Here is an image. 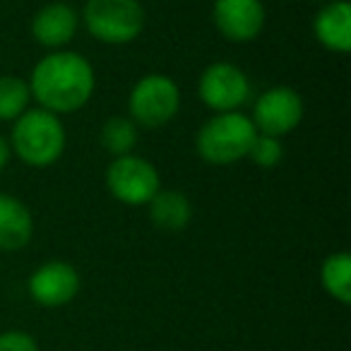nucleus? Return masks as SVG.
<instances>
[{
	"label": "nucleus",
	"instance_id": "nucleus-1",
	"mask_svg": "<svg viewBox=\"0 0 351 351\" xmlns=\"http://www.w3.org/2000/svg\"><path fill=\"white\" fill-rule=\"evenodd\" d=\"M97 80L87 58L73 51H56L44 56L32 70L29 92L44 111L73 113L92 99Z\"/></svg>",
	"mask_w": 351,
	"mask_h": 351
},
{
	"label": "nucleus",
	"instance_id": "nucleus-2",
	"mask_svg": "<svg viewBox=\"0 0 351 351\" xmlns=\"http://www.w3.org/2000/svg\"><path fill=\"white\" fill-rule=\"evenodd\" d=\"M65 142L68 137H65L60 118L44 108H32L15 121L10 135V152H15L27 166L44 169L63 156Z\"/></svg>",
	"mask_w": 351,
	"mask_h": 351
},
{
	"label": "nucleus",
	"instance_id": "nucleus-3",
	"mask_svg": "<svg viewBox=\"0 0 351 351\" xmlns=\"http://www.w3.org/2000/svg\"><path fill=\"white\" fill-rule=\"evenodd\" d=\"M255 135L258 130L248 116L239 111L217 113L200 128L195 147L207 164L226 166L248 156Z\"/></svg>",
	"mask_w": 351,
	"mask_h": 351
},
{
	"label": "nucleus",
	"instance_id": "nucleus-4",
	"mask_svg": "<svg viewBox=\"0 0 351 351\" xmlns=\"http://www.w3.org/2000/svg\"><path fill=\"white\" fill-rule=\"evenodd\" d=\"M84 27L101 44H130L145 29V8L140 0H87Z\"/></svg>",
	"mask_w": 351,
	"mask_h": 351
},
{
	"label": "nucleus",
	"instance_id": "nucleus-5",
	"mask_svg": "<svg viewBox=\"0 0 351 351\" xmlns=\"http://www.w3.org/2000/svg\"><path fill=\"white\" fill-rule=\"evenodd\" d=\"M181 108V89L171 77L159 73L145 75L137 80L128 99V111L135 125L161 128Z\"/></svg>",
	"mask_w": 351,
	"mask_h": 351
},
{
	"label": "nucleus",
	"instance_id": "nucleus-6",
	"mask_svg": "<svg viewBox=\"0 0 351 351\" xmlns=\"http://www.w3.org/2000/svg\"><path fill=\"white\" fill-rule=\"evenodd\" d=\"M108 193L123 205H149L161 191L159 171L152 161L137 154L116 156L106 171Z\"/></svg>",
	"mask_w": 351,
	"mask_h": 351
},
{
	"label": "nucleus",
	"instance_id": "nucleus-7",
	"mask_svg": "<svg viewBox=\"0 0 351 351\" xmlns=\"http://www.w3.org/2000/svg\"><path fill=\"white\" fill-rule=\"evenodd\" d=\"M253 125L260 135L284 137L303 121V99L291 87H272L255 101Z\"/></svg>",
	"mask_w": 351,
	"mask_h": 351
},
{
	"label": "nucleus",
	"instance_id": "nucleus-8",
	"mask_svg": "<svg viewBox=\"0 0 351 351\" xmlns=\"http://www.w3.org/2000/svg\"><path fill=\"white\" fill-rule=\"evenodd\" d=\"M197 94L217 113L239 111L250 99V82L241 68L234 63H212L200 75Z\"/></svg>",
	"mask_w": 351,
	"mask_h": 351
},
{
	"label": "nucleus",
	"instance_id": "nucleus-9",
	"mask_svg": "<svg viewBox=\"0 0 351 351\" xmlns=\"http://www.w3.org/2000/svg\"><path fill=\"white\" fill-rule=\"evenodd\" d=\"M212 20L224 39L248 44L263 32L265 5L263 0H215Z\"/></svg>",
	"mask_w": 351,
	"mask_h": 351
},
{
	"label": "nucleus",
	"instance_id": "nucleus-10",
	"mask_svg": "<svg viewBox=\"0 0 351 351\" xmlns=\"http://www.w3.org/2000/svg\"><path fill=\"white\" fill-rule=\"evenodd\" d=\"M80 291V274L70 263L51 260L29 277V296L44 308H60Z\"/></svg>",
	"mask_w": 351,
	"mask_h": 351
},
{
	"label": "nucleus",
	"instance_id": "nucleus-11",
	"mask_svg": "<svg viewBox=\"0 0 351 351\" xmlns=\"http://www.w3.org/2000/svg\"><path fill=\"white\" fill-rule=\"evenodd\" d=\"M80 17L68 3H49L32 20V34L36 44L46 49H63L75 39Z\"/></svg>",
	"mask_w": 351,
	"mask_h": 351
},
{
	"label": "nucleus",
	"instance_id": "nucleus-12",
	"mask_svg": "<svg viewBox=\"0 0 351 351\" xmlns=\"http://www.w3.org/2000/svg\"><path fill=\"white\" fill-rule=\"evenodd\" d=\"M317 41L332 53H346L351 49V5L346 0H332L317 10L313 20Z\"/></svg>",
	"mask_w": 351,
	"mask_h": 351
},
{
	"label": "nucleus",
	"instance_id": "nucleus-13",
	"mask_svg": "<svg viewBox=\"0 0 351 351\" xmlns=\"http://www.w3.org/2000/svg\"><path fill=\"white\" fill-rule=\"evenodd\" d=\"M34 236V219L29 207L12 195L0 193V250H22Z\"/></svg>",
	"mask_w": 351,
	"mask_h": 351
},
{
	"label": "nucleus",
	"instance_id": "nucleus-14",
	"mask_svg": "<svg viewBox=\"0 0 351 351\" xmlns=\"http://www.w3.org/2000/svg\"><path fill=\"white\" fill-rule=\"evenodd\" d=\"M149 219L159 231L178 234L193 219V205L181 191H159L149 200Z\"/></svg>",
	"mask_w": 351,
	"mask_h": 351
},
{
	"label": "nucleus",
	"instance_id": "nucleus-15",
	"mask_svg": "<svg viewBox=\"0 0 351 351\" xmlns=\"http://www.w3.org/2000/svg\"><path fill=\"white\" fill-rule=\"evenodd\" d=\"M320 282L325 291L335 301L349 306L351 303V255L349 253H332L325 258L320 267Z\"/></svg>",
	"mask_w": 351,
	"mask_h": 351
},
{
	"label": "nucleus",
	"instance_id": "nucleus-16",
	"mask_svg": "<svg viewBox=\"0 0 351 351\" xmlns=\"http://www.w3.org/2000/svg\"><path fill=\"white\" fill-rule=\"evenodd\" d=\"M101 140L104 149L108 154L116 156H125V154H132L137 145V125L132 118H125V116H111L106 123L101 125Z\"/></svg>",
	"mask_w": 351,
	"mask_h": 351
},
{
	"label": "nucleus",
	"instance_id": "nucleus-17",
	"mask_svg": "<svg viewBox=\"0 0 351 351\" xmlns=\"http://www.w3.org/2000/svg\"><path fill=\"white\" fill-rule=\"evenodd\" d=\"M32 99L29 84L17 75H0V121H17Z\"/></svg>",
	"mask_w": 351,
	"mask_h": 351
},
{
	"label": "nucleus",
	"instance_id": "nucleus-18",
	"mask_svg": "<svg viewBox=\"0 0 351 351\" xmlns=\"http://www.w3.org/2000/svg\"><path fill=\"white\" fill-rule=\"evenodd\" d=\"M284 156V147H282V140L279 137H269V135H255L253 145H250V152H248V159L253 164L263 166V169H272L282 161Z\"/></svg>",
	"mask_w": 351,
	"mask_h": 351
},
{
	"label": "nucleus",
	"instance_id": "nucleus-19",
	"mask_svg": "<svg viewBox=\"0 0 351 351\" xmlns=\"http://www.w3.org/2000/svg\"><path fill=\"white\" fill-rule=\"evenodd\" d=\"M0 351H39V344L27 332L8 330L0 335Z\"/></svg>",
	"mask_w": 351,
	"mask_h": 351
},
{
	"label": "nucleus",
	"instance_id": "nucleus-20",
	"mask_svg": "<svg viewBox=\"0 0 351 351\" xmlns=\"http://www.w3.org/2000/svg\"><path fill=\"white\" fill-rule=\"evenodd\" d=\"M8 159H10V145H8L5 137L0 135V169L8 164Z\"/></svg>",
	"mask_w": 351,
	"mask_h": 351
}]
</instances>
